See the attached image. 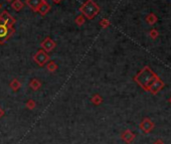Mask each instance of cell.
Wrapping results in <instances>:
<instances>
[{"instance_id":"6da1fadb","label":"cell","mask_w":171,"mask_h":144,"mask_svg":"<svg viewBox=\"0 0 171 144\" xmlns=\"http://www.w3.org/2000/svg\"><path fill=\"white\" fill-rule=\"evenodd\" d=\"M157 78H158V76L152 71L151 67L146 66L135 76L134 81L144 90V91L149 92L151 85Z\"/></svg>"},{"instance_id":"7a4b0ae2","label":"cell","mask_w":171,"mask_h":144,"mask_svg":"<svg viewBox=\"0 0 171 144\" xmlns=\"http://www.w3.org/2000/svg\"><path fill=\"white\" fill-rule=\"evenodd\" d=\"M80 11L85 16V18L92 20L100 13V6L94 0H86L83 5L80 7Z\"/></svg>"},{"instance_id":"3957f363","label":"cell","mask_w":171,"mask_h":144,"mask_svg":"<svg viewBox=\"0 0 171 144\" xmlns=\"http://www.w3.org/2000/svg\"><path fill=\"white\" fill-rule=\"evenodd\" d=\"M15 32V29L13 26L9 27L4 24L0 23V44H4L8 39H9Z\"/></svg>"},{"instance_id":"277c9868","label":"cell","mask_w":171,"mask_h":144,"mask_svg":"<svg viewBox=\"0 0 171 144\" xmlns=\"http://www.w3.org/2000/svg\"><path fill=\"white\" fill-rule=\"evenodd\" d=\"M33 61L37 62V64L40 67H42L46 64V62L49 61V56L46 52H44L43 49H39L37 52H35V55L33 56Z\"/></svg>"},{"instance_id":"5b68a950","label":"cell","mask_w":171,"mask_h":144,"mask_svg":"<svg viewBox=\"0 0 171 144\" xmlns=\"http://www.w3.org/2000/svg\"><path fill=\"white\" fill-rule=\"evenodd\" d=\"M15 18L13 17L9 12H7L6 10H4L3 12H1V14H0V23L1 24H4L6 26H13V24L15 23Z\"/></svg>"},{"instance_id":"8992f818","label":"cell","mask_w":171,"mask_h":144,"mask_svg":"<svg viewBox=\"0 0 171 144\" xmlns=\"http://www.w3.org/2000/svg\"><path fill=\"white\" fill-rule=\"evenodd\" d=\"M139 128H140L144 133H150L153 128H154V123L150 118H144L140 125H139Z\"/></svg>"},{"instance_id":"52a82bcc","label":"cell","mask_w":171,"mask_h":144,"mask_svg":"<svg viewBox=\"0 0 171 144\" xmlns=\"http://www.w3.org/2000/svg\"><path fill=\"white\" fill-rule=\"evenodd\" d=\"M40 47H42V48L44 52H52L53 49L56 48V43L53 42L51 37H46L42 42H40Z\"/></svg>"},{"instance_id":"ba28073f","label":"cell","mask_w":171,"mask_h":144,"mask_svg":"<svg viewBox=\"0 0 171 144\" xmlns=\"http://www.w3.org/2000/svg\"><path fill=\"white\" fill-rule=\"evenodd\" d=\"M164 87V83H163V81H162L159 77L157 78L154 82H153V84L151 85V87H150V90H149V92L151 94H153V95H156V94H158L162 89H163Z\"/></svg>"},{"instance_id":"9c48e42d","label":"cell","mask_w":171,"mask_h":144,"mask_svg":"<svg viewBox=\"0 0 171 144\" xmlns=\"http://www.w3.org/2000/svg\"><path fill=\"white\" fill-rule=\"evenodd\" d=\"M44 0H26V5H27L31 10L34 12H37L39 6Z\"/></svg>"},{"instance_id":"30bf717a","label":"cell","mask_w":171,"mask_h":144,"mask_svg":"<svg viewBox=\"0 0 171 144\" xmlns=\"http://www.w3.org/2000/svg\"><path fill=\"white\" fill-rule=\"evenodd\" d=\"M121 138H122L126 143H132L135 139V134L131 130L128 129V130H125V131L121 134Z\"/></svg>"},{"instance_id":"8fae6325","label":"cell","mask_w":171,"mask_h":144,"mask_svg":"<svg viewBox=\"0 0 171 144\" xmlns=\"http://www.w3.org/2000/svg\"><path fill=\"white\" fill-rule=\"evenodd\" d=\"M51 6L49 5V4L46 1V0H44V1L42 3V5L39 6L37 12H38L42 16H44V15H46V14H47V12H48L49 10H51Z\"/></svg>"},{"instance_id":"7c38bea8","label":"cell","mask_w":171,"mask_h":144,"mask_svg":"<svg viewBox=\"0 0 171 144\" xmlns=\"http://www.w3.org/2000/svg\"><path fill=\"white\" fill-rule=\"evenodd\" d=\"M23 6H24V4L21 0H13L12 3H11V8L17 12H19L22 8H23Z\"/></svg>"},{"instance_id":"4fadbf2b","label":"cell","mask_w":171,"mask_h":144,"mask_svg":"<svg viewBox=\"0 0 171 144\" xmlns=\"http://www.w3.org/2000/svg\"><path fill=\"white\" fill-rule=\"evenodd\" d=\"M29 87L31 90H33V91H37V90H39L40 87H42V82H40L38 79H32L29 82Z\"/></svg>"},{"instance_id":"5bb4252c","label":"cell","mask_w":171,"mask_h":144,"mask_svg":"<svg viewBox=\"0 0 171 144\" xmlns=\"http://www.w3.org/2000/svg\"><path fill=\"white\" fill-rule=\"evenodd\" d=\"M157 21H158V18H157L156 14H154V13H149V14L146 16V22L148 24L153 25L155 24Z\"/></svg>"},{"instance_id":"9a60e30c","label":"cell","mask_w":171,"mask_h":144,"mask_svg":"<svg viewBox=\"0 0 171 144\" xmlns=\"http://www.w3.org/2000/svg\"><path fill=\"white\" fill-rule=\"evenodd\" d=\"M46 65V69H47V71H48V72H51V73H53V72H56V71L57 70V67H58L57 65H56L53 61H48Z\"/></svg>"},{"instance_id":"2e32d148","label":"cell","mask_w":171,"mask_h":144,"mask_svg":"<svg viewBox=\"0 0 171 144\" xmlns=\"http://www.w3.org/2000/svg\"><path fill=\"white\" fill-rule=\"evenodd\" d=\"M10 88L15 92V91H17V90H19L21 88V83L17 79H13L10 82Z\"/></svg>"},{"instance_id":"e0dca14e","label":"cell","mask_w":171,"mask_h":144,"mask_svg":"<svg viewBox=\"0 0 171 144\" xmlns=\"http://www.w3.org/2000/svg\"><path fill=\"white\" fill-rule=\"evenodd\" d=\"M91 102L93 103L94 105H96V106H99V105H101L102 103H103V98L100 96V95H94L92 98H91Z\"/></svg>"},{"instance_id":"ac0fdd59","label":"cell","mask_w":171,"mask_h":144,"mask_svg":"<svg viewBox=\"0 0 171 144\" xmlns=\"http://www.w3.org/2000/svg\"><path fill=\"white\" fill-rule=\"evenodd\" d=\"M75 22H76V24L78 25V26H82L85 24V22H86V18H85V16L83 14H81V15H78L76 17V19H75Z\"/></svg>"},{"instance_id":"d6986e66","label":"cell","mask_w":171,"mask_h":144,"mask_svg":"<svg viewBox=\"0 0 171 144\" xmlns=\"http://www.w3.org/2000/svg\"><path fill=\"white\" fill-rule=\"evenodd\" d=\"M100 25L102 28H107L110 26V21L108 18H103L101 21H100Z\"/></svg>"},{"instance_id":"ffe728a7","label":"cell","mask_w":171,"mask_h":144,"mask_svg":"<svg viewBox=\"0 0 171 144\" xmlns=\"http://www.w3.org/2000/svg\"><path fill=\"white\" fill-rule=\"evenodd\" d=\"M149 35H150V37L153 38V39H156L157 37H159V32H158V30L155 29V28H153L150 30V32H149Z\"/></svg>"},{"instance_id":"44dd1931","label":"cell","mask_w":171,"mask_h":144,"mask_svg":"<svg viewBox=\"0 0 171 144\" xmlns=\"http://www.w3.org/2000/svg\"><path fill=\"white\" fill-rule=\"evenodd\" d=\"M26 107H27L28 109H30V110L34 109L35 108V102L32 100V99H29V100L26 102Z\"/></svg>"},{"instance_id":"7402d4cb","label":"cell","mask_w":171,"mask_h":144,"mask_svg":"<svg viewBox=\"0 0 171 144\" xmlns=\"http://www.w3.org/2000/svg\"><path fill=\"white\" fill-rule=\"evenodd\" d=\"M153 144H164V142H163V140H162V139H157V140L154 142V143H153Z\"/></svg>"},{"instance_id":"603a6c76","label":"cell","mask_w":171,"mask_h":144,"mask_svg":"<svg viewBox=\"0 0 171 144\" xmlns=\"http://www.w3.org/2000/svg\"><path fill=\"white\" fill-rule=\"evenodd\" d=\"M61 1H62V0H52V2L56 3V4H60Z\"/></svg>"},{"instance_id":"cb8c5ba5","label":"cell","mask_w":171,"mask_h":144,"mask_svg":"<svg viewBox=\"0 0 171 144\" xmlns=\"http://www.w3.org/2000/svg\"><path fill=\"white\" fill-rule=\"evenodd\" d=\"M3 115H4V111L1 109V108H0V118H1V117H2Z\"/></svg>"},{"instance_id":"d4e9b609","label":"cell","mask_w":171,"mask_h":144,"mask_svg":"<svg viewBox=\"0 0 171 144\" xmlns=\"http://www.w3.org/2000/svg\"><path fill=\"white\" fill-rule=\"evenodd\" d=\"M7 2H11V1H13V0H6Z\"/></svg>"},{"instance_id":"484cf974","label":"cell","mask_w":171,"mask_h":144,"mask_svg":"<svg viewBox=\"0 0 171 144\" xmlns=\"http://www.w3.org/2000/svg\"><path fill=\"white\" fill-rule=\"evenodd\" d=\"M168 101H169V103H170V104H171V97L169 98V100H168Z\"/></svg>"},{"instance_id":"4316f807","label":"cell","mask_w":171,"mask_h":144,"mask_svg":"<svg viewBox=\"0 0 171 144\" xmlns=\"http://www.w3.org/2000/svg\"><path fill=\"white\" fill-rule=\"evenodd\" d=\"M1 6H2V5H1V4H0V8H1Z\"/></svg>"}]
</instances>
